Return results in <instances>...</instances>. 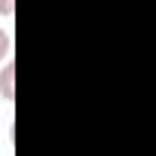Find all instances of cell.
<instances>
[{"instance_id":"obj_1","label":"cell","mask_w":156,"mask_h":156,"mask_svg":"<svg viewBox=\"0 0 156 156\" xmlns=\"http://www.w3.org/2000/svg\"><path fill=\"white\" fill-rule=\"evenodd\" d=\"M16 61H6L0 67V98L3 101H12L16 98Z\"/></svg>"},{"instance_id":"obj_2","label":"cell","mask_w":156,"mask_h":156,"mask_svg":"<svg viewBox=\"0 0 156 156\" xmlns=\"http://www.w3.org/2000/svg\"><path fill=\"white\" fill-rule=\"evenodd\" d=\"M9 52H12V37L6 28H0V61H9Z\"/></svg>"}]
</instances>
